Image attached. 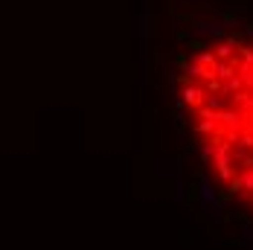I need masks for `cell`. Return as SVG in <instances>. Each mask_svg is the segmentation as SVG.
Wrapping results in <instances>:
<instances>
[{"instance_id":"cell-1","label":"cell","mask_w":253,"mask_h":250,"mask_svg":"<svg viewBox=\"0 0 253 250\" xmlns=\"http://www.w3.org/2000/svg\"><path fill=\"white\" fill-rule=\"evenodd\" d=\"M242 239L245 242H253V221H248V218L242 221Z\"/></svg>"}]
</instances>
